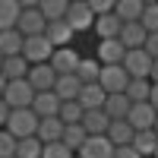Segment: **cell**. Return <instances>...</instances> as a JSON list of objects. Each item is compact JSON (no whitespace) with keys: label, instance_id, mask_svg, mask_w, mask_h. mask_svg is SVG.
Here are the masks:
<instances>
[{"label":"cell","instance_id":"6da1fadb","mask_svg":"<svg viewBox=\"0 0 158 158\" xmlns=\"http://www.w3.org/2000/svg\"><path fill=\"white\" fill-rule=\"evenodd\" d=\"M3 130H6V133L16 139V142H19V139H32V136H38V117H35V111H32V108L13 111Z\"/></svg>","mask_w":158,"mask_h":158},{"label":"cell","instance_id":"7a4b0ae2","mask_svg":"<svg viewBox=\"0 0 158 158\" xmlns=\"http://www.w3.org/2000/svg\"><path fill=\"white\" fill-rule=\"evenodd\" d=\"M51 54H54V44L48 41L44 35H35V38H25V44H22V57L29 67H38V63H48Z\"/></svg>","mask_w":158,"mask_h":158},{"label":"cell","instance_id":"3957f363","mask_svg":"<svg viewBox=\"0 0 158 158\" xmlns=\"http://www.w3.org/2000/svg\"><path fill=\"white\" fill-rule=\"evenodd\" d=\"M3 101L10 104V111H22V108H32L35 101V89L19 79V82H6V92H3Z\"/></svg>","mask_w":158,"mask_h":158},{"label":"cell","instance_id":"277c9868","mask_svg":"<svg viewBox=\"0 0 158 158\" xmlns=\"http://www.w3.org/2000/svg\"><path fill=\"white\" fill-rule=\"evenodd\" d=\"M79 60H82V57H79V51L70 44V48H57L54 51V54H51V70H54L57 76H76V70H79Z\"/></svg>","mask_w":158,"mask_h":158},{"label":"cell","instance_id":"5b68a950","mask_svg":"<svg viewBox=\"0 0 158 158\" xmlns=\"http://www.w3.org/2000/svg\"><path fill=\"white\" fill-rule=\"evenodd\" d=\"M44 29H48V22H44L41 13H38V6H22L19 22H16V32L22 38H35V35H44Z\"/></svg>","mask_w":158,"mask_h":158},{"label":"cell","instance_id":"8992f818","mask_svg":"<svg viewBox=\"0 0 158 158\" xmlns=\"http://www.w3.org/2000/svg\"><path fill=\"white\" fill-rule=\"evenodd\" d=\"M63 22L73 29V35L95 29V16H92L89 3H82V0H76V3H70V6H67V19H63Z\"/></svg>","mask_w":158,"mask_h":158},{"label":"cell","instance_id":"52a82bcc","mask_svg":"<svg viewBox=\"0 0 158 158\" xmlns=\"http://www.w3.org/2000/svg\"><path fill=\"white\" fill-rule=\"evenodd\" d=\"M120 67L127 70L130 79H149V76H152V57H149L142 48H139V51H127V57H123Z\"/></svg>","mask_w":158,"mask_h":158},{"label":"cell","instance_id":"ba28073f","mask_svg":"<svg viewBox=\"0 0 158 158\" xmlns=\"http://www.w3.org/2000/svg\"><path fill=\"white\" fill-rule=\"evenodd\" d=\"M127 82H130V76H127L123 67H101L98 85L104 89V95H123V92H127Z\"/></svg>","mask_w":158,"mask_h":158},{"label":"cell","instance_id":"9c48e42d","mask_svg":"<svg viewBox=\"0 0 158 158\" xmlns=\"http://www.w3.org/2000/svg\"><path fill=\"white\" fill-rule=\"evenodd\" d=\"M25 82H29L38 92H54V82H57V73L51 70V63H38V67H29V76H25Z\"/></svg>","mask_w":158,"mask_h":158},{"label":"cell","instance_id":"30bf717a","mask_svg":"<svg viewBox=\"0 0 158 158\" xmlns=\"http://www.w3.org/2000/svg\"><path fill=\"white\" fill-rule=\"evenodd\" d=\"M123 57H127V48L117 41H98V51H95V60L101 63V67H120L123 63Z\"/></svg>","mask_w":158,"mask_h":158},{"label":"cell","instance_id":"8fae6325","mask_svg":"<svg viewBox=\"0 0 158 158\" xmlns=\"http://www.w3.org/2000/svg\"><path fill=\"white\" fill-rule=\"evenodd\" d=\"M155 108L149 101H142V104H133V108H130V114H127V123L136 130V133H142V130H152L155 127Z\"/></svg>","mask_w":158,"mask_h":158},{"label":"cell","instance_id":"7c38bea8","mask_svg":"<svg viewBox=\"0 0 158 158\" xmlns=\"http://www.w3.org/2000/svg\"><path fill=\"white\" fill-rule=\"evenodd\" d=\"M60 104L63 101L54 95V92H38L35 101H32V111H35L38 120H48V117H57L60 114Z\"/></svg>","mask_w":158,"mask_h":158},{"label":"cell","instance_id":"4fadbf2b","mask_svg":"<svg viewBox=\"0 0 158 158\" xmlns=\"http://www.w3.org/2000/svg\"><path fill=\"white\" fill-rule=\"evenodd\" d=\"M76 158H114V146L108 142V136H89Z\"/></svg>","mask_w":158,"mask_h":158},{"label":"cell","instance_id":"5bb4252c","mask_svg":"<svg viewBox=\"0 0 158 158\" xmlns=\"http://www.w3.org/2000/svg\"><path fill=\"white\" fill-rule=\"evenodd\" d=\"M79 108L82 111H101L104 108V101H108V95H104V89L95 82V85H82L79 89Z\"/></svg>","mask_w":158,"mask_h":158},{"label":"cell","instance_id":"9a60e30c","mask_svg":"<svg viewBox=\"0 0 158 158\" xmlns=\"http://www.w3.org/2000/svg\"><path fill=\"white\" fill-rule=\"evenodd\" d=\"M108 142L114 149H123V146H133V136H136V130L130 127L127 120H111V127H108Z\"/></svg>","mask_w":158,"mask_h":158},{"label":"cell","instance_id":"2e32d148","mask_svg":"<svg viewBox=\"0 0 158 158\" xmlns=\"http://www.w3.org/2000/svg\"><path fill=\"white\" fill-rule=\"evenodd\" d=\"M146 38H149V32L142 29L139 22H127L123 29H120V38H117V41H120L127 51H139L142 44H146Z\"/></svg>","mask_w":158,"mask_h":158},{"label":"cell","instance_id":"e0dca14e","mask_svg":"<svg viewBox=\"0 0 158 158\" xmlns=\"http://www.w3.org/2000/svg\"><path fill=\"white\" fill-rule=\"evenodd\" d=\"M63 127L60 117H48V120H38V142L41 146H51V142H60L63 139Z\"/></svg>","mask_w":158,"mask_h":158},{"label":"cell","instance_id":"ac0fdd59","mask_svg":"<svg viewBox=\"0 0 158 158\" xmlns=\"http://www.w3.org/2000/svg\"><path fill=\"white\" fill-rule=\"evenodd\" d=\"M120 29H123V22L117 19L114 13L95 19V35H98V41H114V38H120Z\"/></svg>","mask_w":158,"mask_h":158},{"label":"cell","instance_id":"d6986e66","mask_svg":"<svg viewBox=\"0 0 158 158\" xmlns=\"http://www.w3.org/2000/svg\"><path fill=\"white\" fill-rule=\"evenodd\" d=\"M142 10H146L142 0H114V16L120 19L123 25H127V22H139Z\"/></svg>","mask_w":158,"mask_h":158},{"label":"cell","instance_id":"ffe728a7","mask_svg":"<svg viewBox=\"0 0 158 158\" xmlns=\"http://www.w3.org/2000/svg\"><path fill=\"white\" fill-rule=\"evenodd\" d=\"M44 38L54 44V51H57V48H70V41H73V29H70L63 19H60V22H48Z\"/></svg>","mask_w":158,"mask_h":158},{"label":"cell","instance_id":"44dd1931","mask_svg":"<svg viewBox=\"0 0 158 158\" xmlns=\"http://www.w3.org/2000/svg\"><path fill=\"white\" fill-rule=\"evenodd\" d=\"M108 127H111V117L104 114V111H85L82 114V130H85L89 136H104Z\"/></svg>","mask_w":158,"mask_h":158},{"label":"cell","instance_id":"7402d4cb","mask_svg":"<svg viewBox=\"0 0 158 158\" xmlns=\"http://www.w3.org/2000/svg\"><path fill=\"white\" fill-rule=\"evenodd\" d=\"M0 73H3L6 82H19V79L29 76V63H25V57H3V67H0Z\"/></svg>","mask_w":158,"mask_h":158},{"label":"cell","instance_id":"603a6c76","mask_svg":"<svg viewBox=\"0 0 158 158\" xmlns=\"http://www.w3.org/2000/svg\"><path fill=\"white\" fill-rule=\"evenodd\" d=\"M79 89H82V82H79L76 76H57L54 95H57L60 101H76V98H79Z\"/></svg>","mask_w":158,"mask_h":158},{"label":"cell","instance_id":"cb8c5ba5","mask_svg":"<svg viewBox=\"0 0 158 158\" xmlns=\"http://www.w3.org/2000/svg\"><path fill=\"white\" fill-rule=\"evenodd\" d=\"M22 44H25V38L16 29L0 32V54H3V57H19L22 54Z\"/></svg>","mask_w":158,"mask_h":158},{"label":"cell","instance_id":"d4e9b609","mask_svg":"<svg viewBox=\"0 0 158 158\" xmlns=\"http://www.w3.org/2000/svg\"><path fill=\"white\" fill-rule=\"evenodd\" d=\"M130 108H133V104H130L127 95H108V101H104V108H101V111L108 114L111 120H127Z\"/></svg>","mask_w":158,"mask_h":158},{"label":"cell","instance_id":"484cf974","mask_svg":"<svg viewBox=\"0 0 158 158\" xmlns=\"http://www.w3.org/2000/svg\"><path fill=\"white\" fill-rule=\"evenodd\" d=\"M123 95L130 98V104H142V101L152 98V82H149V79H130Z\"/></svg>","mask_w":158,"mask_h":158},{"label":"cell","instance_id":"4316f807","mask_svg":"<svg viewBox=\"0 0 158 158\" xmlns=\"http://www.w3.org/2000/svg\"><path fill=\"white\" fill-rule=\"evenodd\" d=\"M98 76H101V63L95 57H82L79 60V70H76V79L82 85H95L98 82Z\"/></svg>","mask_w":158,"mask_h":158},{"label":"cell","instance_id":"83f0119b","mask_svg":"<svg viewBox=\"0 0 158 158\" xmlns=\"http://www.w3.org/2000/svg\"><path fill=\"white\" fill-rule=\"evenodd\" d=\"M19 13H22V3H16V0H0V32L16 29Z\"/></svg>","mask_w":158,"mask_h":158},{"label":"cell","instance_id":"f1b7e54d","mask_svg":"<svg viewBox=\"0 0 158 158\" xmlns=\"http://www.w3.org/2000/svg\"><path fill=\"white\" fill-rule=\"evenodd\" d=\"M67 0H41L38 3V13L44 16V22H60V19H67Z\"/></svg>","mask_w":158,"mask_h":158},{"label":"cell","instance_id":"f546056e","mask_svg":"<svg viewBox=\"0 0 158 158\" xmlns=\"http://www.w3.org/2000/svg\"><path fill=\"white\" fill-rule=\"evenodd\" d=\"M85 139H89V133H85V130H82V123H76V127H67V130H63V146H67L73 155L79 152V149H82L85 146Z\"/></svg>","mask_w":158,"mask_h":158},{"label":"cell","instance_id":"4dcf8cb0","mask_svg":"<svg viewBox=\"0 0 158 158\" xmlns=\"http://www.w3.org/2000/svg\"><path fill=\"white\" fill-rule=\"evenodd\" d=\"M155 146H158V136H155V130H142V133H136V136H133V149H136L142 158L155 155Z\"/></svg>","mask_w":158,"mask_h":158},{"label":"cell","instance_id":"1f68e13d","mask_svg":"<svg viewBox=\"0 0 158 158\" xmlns=\"http://www.w3.org/2000/svg\"><path fill=\"white\" fill-rule=\"evenodd\" d=\"M82 114H85V111L79 108V101H63L57 117H60L63 127H76V123H82Z\"/></svg>","mask_w":158,"mask_h":158},{"label":"cell","instance_id":"d6a6232c","mask_svg":"<svg viewBox=\"0 0 158 158\" xmlns=\"http://www.w3.org/2000/svg\"><path fill=\"white\" fill-rule=\"evenodd\" d=\"M41 142H38V136L32 139H19L16 142V158H41Z\"/></svg>","mask_w":158,"mask_h":158},{"label":"cell","instance_id":"836d02e7","mask_svg":"<svg viewBox=\"0 0 158 158\" xmlns=\"http://www.w3.org/2000/svg\"><path fill=\"white\" fill-rule=\"evenodd\" d=\"M139 25L149 35L158 32V3H146V10H142V16H139Z\"/></svg>","mask_w":158,"mask_h":158},{"label":"cell","instance_id":"e575fe53","mask_svg":"<svg viewBox=\"0 0 158 158\" xmlns=\"http://www.w3.org/2000/svg\"><path fill=\"white\" fill-rule=\"evenodd\" d=\"M41 158H76L63 142H51V146H44L41 149Z\"/></svg>","mask_w":158,"mask_h":158},{"label":"cell","instance_id":"d590c367","mask_svg":"<svg viewBox=\"0 0 158 158\" xmlns=\"http://www.w3.org/2000/svg\"><path fill=\"white\" fill-rule=\"evenodd\" d=\"M13 155H16V139L6 130H0V158H13Z\"/></svg>","mask_w":158,"mask_h":158},{"label":"cell","instance_id":"8d00e7d4","mask_svg":"<svg viewBox=\"0 0 158 158\" xmlns=\"http://www.w3.org/2000/svg\"><path fill=\"white\" fill-rule=\"evenodd\" d=\"M89 10H92V16H108V13H114V0H92L89 3Z\"/></svg>","mask_w":158,"mask_h":158},{"label":"cell","instance_id":"74e56055","mask_svg":"<svg viewBox=\"0 0 158 158\" xmlns=\"http://www.w3.org/2000/svg\"><path fill=\"white\" fill-rule=\"evenodd\" d=\"M142 51H146V54H149L152 60H158V32L146 38V44H142Z\"/></svg>","mask_w":158,"mask_h":158},{"label":"cell","instance_id":"f35d334b","mask_svg":"<svg viewBox=\"0 0 158 158\" xmlns=\"http://www.w3.org/2000/svg\"><path fill=\"white\" fill-rule=\"evenodd\" d=\"M114 158H142L133 146H123V149H114Z\"/></svg>","mask_w":158,"mask_h":158},{"label":"cell","instance_id":"ab89813d","mask_svg":"<svg viewBox=\"0 0 158 158\" xmlns=\"http://www.w3.org/2000/svg\"><path fill=\"white\" fill-rule=\"evenodd\" d=\"M10 114H13V111H10V104H6L3 98H0V130L6 127V120H10Z\"/></svg>","mask_w":158,"mask_h":158},{"label":"cell","instance_id":"60d3db41","mask_svg":"<svg viewBox=\"0 0 158 158\" xmlns=\"http://www.w3.org/2000/svg\"><path fill=\"white\" fill-rule=\"evenodd\" d=\"M149 82L158 85V60H152V76H149Z\"/></svg>","mask_w":158,"mask_h":158},{"label":"cell","instance_id":"b9f144b4","mask_svg":"<svg viewBox=\"0 0 158 158\" xmlns=\"http://www.w3.org/2000/svg\"><path fill=\"white\" fill-rule=\"evenodd\" d=\"M149 104L158 111V85H152V98H149Z\"/></svg>","mask_w":158,"mask_h":158},{"label":"cell","instance_id":"7bdbcfd3","mask_svg":"<svg viewBox=\"0 0 158 158\" xmlns=\"http://www.w3.org/2000/svg\"><path fill=\"white\" fill-rule=\"evenodd\" d=\"M3 92H6V79H3V73H0V98H3Z\"/></svg>","mask_w":158,"mask_h":158},{"label":"cell","instance_id":"ee69618b","mask_svg":"<svg viewBox=\"0 0 158 158\" xmlns=\"http://www.w3.org/2000/svg\"><path fill=\"white\" fill-rule=\"evenodd\" d=\"M152 130H155V136H158V114H155V127H152Z\"/></svg>","mask_w":158,"mask_h":158},{"label":"cell","instance_id":"f6af8a7d","mask_svg":"<svg viewBox=\"0 0 158 158\" xmlns=\"http://www.w3.org/2000/svg\"><path fill=\"white\" fill-rule=\"evenodd\" d=\"M152 158H158V146H155V155H152Z\"/></svg>","mask_w":158,"mask_h":158},{"label":"cell","instance_id":"bcb514c9","mask_svg":"<svg viewBox=\"0 0 158 158\" xmlns=\"http://www.w3.org/2000/svg\"><path fill=\"white\" fill-rule=\"evenodd\" d=\"M0 67H3V54H0Z\"/></svg>","mask_w":158,"mask_h":158},{"label":"cell","instance_id":"7dc6e473","mask_svg":"<svg viewBox=\"0 0 158 158\" xmlns=\"http://www.w3.org/2000/svg\"><path fill=\"white\" fill-rule=\"evenodd\" d=\"M13 158H16V155H13Z\"/></svg>","mask_w":158,"mask_h":158}]
</instances>
